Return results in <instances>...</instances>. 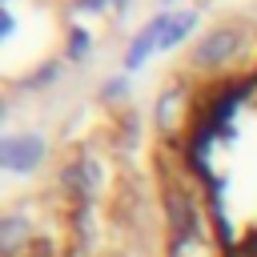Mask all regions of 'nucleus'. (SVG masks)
Returning <instances> with one entry per match:
<instances>
[{"label": "nucleus", "mask_w": 257, "mask_h": 257, "mask_svg": "<svg viewBox=\"0 0 257 257\" xmlns=\"http://www.w3.org/2000/svg\"><path fill=\"white\" fill-rule=\"evenodd\" d=\"M40 157H44V141L32 137V133H24V137H8V141L0 145V161H4L8 169H16V173L32 169Z\"/></svg>", "instance_id": "f257e3e1"}, {"label": "nucleus", "mask_w": 257, "mask_h": 257, "mask_svg": "<svg viewBox=\"0 0 257 257\" xmlns=\"http://www.w3.org/2000/svg\"><path fill=\"white\" fill-rule=\"evenodd\" d=\"M169 28H173V20H169V16H157V20H149V24L141 28V36L133 40V48H128V56H124V64H128V68H137V64L149 56V48H153V44H165Z\"/></svg>", "instance_id": "f03ea898"}, {"label": "nucleus", "mask_w": 257, "mask_h": 257, "mask_svg": "<svg viewBox=\"0 0 257 257\" xmlns=\"http://www.w3.org/2000/svg\"><path fill=\"white\" fill-rule=\"evenodd\" d=\"M233 44H237L233 32H213V36H205V40L197 44L193 64H197V68H213V64H221V60L233 52Z\"/></svg>", "instance_id": "7ed1b4c3"}, {"label": "nucleus", "mask_w": 257, "mask_h": 257, "mask_svg": "<svg viewBox=\"0 0 257 257\" xmlns=\"http://www.w3.org/2000/svg\"><path fill=\"white\" fill-rule=\"evenodd\" d=\"M237 257H257V237H249V241H245V249H241Z\"/></svg>", "instance_id": "20e7f679"}]
</instances>
